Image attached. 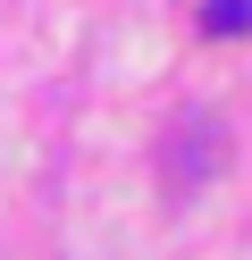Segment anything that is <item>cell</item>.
<instances>
[{"instance_id": "6da1fadb", "label": "cell", "mask_w": 252, "mask_h": 260, "mask_svg": "<svg viewBox=\"0 0 252 260\" xmlns=\"http://www.w3.org/2000/svg\"><path fill=\"white\" fill-rule=\"evenodd\" d=\"M218 159H227V143H218L210 109H185V118H177V143H168V159H160V168H168V185H177V193H193L202 176L218 168Z\"/></svg>"}, {"instance_id": "7a4b0ae2", "label": "cell", "mask_w": 252, "mask_h": 260, "mask_svg": "<svg viewBox=\"0 0 252 260\" xmlns=\"http://www.w3.org/2000/svg\"><path fill=\"white\" fill-rule=\"evenodd\" d=\"M202 34H252V0H210L202 9Z\"/></svg>"}]
</instances>
